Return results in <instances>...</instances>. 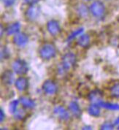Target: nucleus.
<instances>
[{
  "label": "nucleus",
  "instance_id": "f257e3e1",
  "mask_svg": "<svg viewBox=\"0 0 119 130\" xmlns=\"http://www.w3.org/2000/svg\"><path fill=\"white\" fill-rule=\"evenodd\" d=\"M76 61L77 58L75 53L70 52L64 54L61 59V65L59 67V72L61 73H64L69 71L76 64Z\"/></svg>",
  "mask_w": 119,
  "mask_h": 130
},
{
  "label": "nucleus",
  "instance_id": "f03ea898",
  "mask_svg": "<svg viewBox=\"0 0 119 130\" xmlns=\"http://www.w3.org/2000/svg\"><path fill=\"white\" fill-rule=\"evenodd\" d=\"M56 48L53 44L45 43L40 47L39 53L40 56L44 60H50L53 59L56 55Z\"/></svg>",
  "mask_w": 119,
  "mask_h": 130
},
{
  "label": "nucleus",
  "instance_id": "7ed1b4c3",
  "mask_svg": "<svg viewBox=\"0 0 119 130\" xmlns=\"http://www.w3.org/2000/svg\"><path fill=\"white\" fill-rule=\"evenodd\" d=\"M12 67L14 72L19 75H24L29 71L27 63L22 59H18L15 60L12 63Z\"/></svg>",
  "mask_w": 119,
  "mask_h": 130
},
{
  "label": "nucleus",
  "instance_id": "20e7f679",
  "mask_svg": "<svg viewBox=\"0 0 119 130\" xmlns=\"http://www.w3.org/2000/svg\"><path fill=\"white\" fill-rule=\"evenodd\" d=\"M89 10L92 15L96 18H99L101 17L105 12V7L100 1H95L90 5Z\"/></svg>",
  "mask_w": 119,
  "mask_h": 130
},
{
  "label": "nucleus",
  "instance_id": "39448f33",
  "mask_svg": "<svg viewBox=\"0 0 119 130\" xmlns=\"http://www.w3.org/2000/svg\"><path fill=\"white\" fill-rule=\"evenodd\" d=\"M40 15V7L36 5H30L26 12V16L29 21H35Z\"/></svg>",
  "mask_w": 119,
  "mask_h": 130
},
{
  "label": "nucleus",
  "instance_id": "423d86ee",
  "mask_svg": "<svg viewBox=\"0 0 119 130\" xmlns=\"http://www.w3.org/2000/svg\"><path fill=\"white\" fill-rule=\"evenodd\" d=\"M43 91L48 95H53L57 91V86L51 80H46L42 86Z\"/></svg>",
  "mask_w": 119,
  "mask_h": 130
},
{
  "label": "nucleus",
  "instance_id": "0eeeda50",
  "mask_svg": "<svg viewBox=\"0 0 119 130\" xmlns=\"http://www.w3.org/2000/svg\"><path fill=\"white\" fill-rule=\"evenodd\" d=\"M54 115L61 121H67L70 118V112H68L64 107L56 106L54 109Z\"/></svg>",
  "mask_w": 119,
  "mask_h": 130
},
{
  "label": "nucleus",
  "instance_id": "6e6552de",
  "mask_svg": "<svg viewBox=\"0 0 119 130\" xmlns=\"http://www.w3.org/2000/svg\"><path fill=\"white\" fill-rule=\"evenodd\" d=\"M29 41V37L25 33L18 32L17 34L14 35L13 37V42L15 45H18L19 47L25 46Z\"/></svg>",
  "mask_w": 119,
  "mask_h": 130
},
{
  "label": "nucleus",
  "instance_id": "1a4fd4ad",
  "mask_svg": "<svg viewBox=\"0 0 119 130\" xmlns=\"http://www.w3.org/2000/svg\"><path fill=\"white\" fill-rule=\"evenodd\" d=\"M47 30L52 36L58 35L61 32V27L59 22L55 20L49 21L47 24Z\"/></svg>",
  "mask_w": 119,
  "mask_h": 130
},
{
  "label": "nucleus",
  "instance_id": "9d476101",
  "mask_svg": "<svg viewBox=\"0 0 119 130\" xmlns=\"http://www.w3.org/2000/svg\"><path fill=\"white\" fill-rule=\"evenodd\" d=\"M102 93L99 90H93L92 91H91L89 94H88V99L89 100L94 104H99V102H101L102 101Z\"/></svg>",
  "mask_w": 119,
  "mask_h": 130
},
{
  "label": "nucleus",
  "instance_id": "9b49d317",
  "mask_svg": "<svg viewBox=\"0 0 119 130\" xmlns=\"http://www.w3.org/2000/svg\"><path fill=\"white\" fill-rule=\"evenodd\" d=\"M15 88L17 89L18 91L22 92V91H24L25 90L28 89L29 80L26 77H19L15 81Z\"/></svg>",
  "mask_w": 119,
  "mask_h": 130
},
{
  "label": "nucleus",
  "instance_id": "f8f14e48",
  "mask_svg": "<svg viewBox=\"0 0 119 130\" xmlns=\"http://www.w3.org/2000/svg\"><path fill=\"white\" fill-rule=\"evenodd\" d=\"M2 81L5 85H12L14 82V75L12 71L6 70L3 72L2 75Z\"/></svg>",
  "mask_w": 119,
  "mask_h": 130
},
{
  "label": "nucleus",
  "instance_id": "ddd939ff",
  "mask_svg": "<svg viewBox=\"0 0 119 130\" xmlns=\"http://www.w3.org/2000/svg\"><path fill=\"white\" fill-rule=\"evenodd\" d=\"M69 110L76 118H80L82 113L81 109L79 106V105L75 101H72L69 104Z\"/></svg>",
  "mask_w": 119,
  "mask_h": 130
},
{
  "label": "nucleus",
  "instance_id": "4468645a",
  "mask_svg": "<svg viewBox=\"0 0 119 130\" xmlns=\"http://www.w3.org/2000/svg\"><path fill=\"white\" fill-rule=\"evenodd\" d=\"M19 101L22 106L26 109H32L35 107V101L32 100L27 96H21Z\"/></svg>",
  "mask_w": 119,
  "mask_h": 130
},
{
  "label": "nucleus",
  "instance_id": "2eb2a0df",
  "mask_svg": "<svg viewBox=\"0 0 119 130\" xmlns=\"http://www.w3.org/2000/svg\"><path fill=\"white\" fill-rule=\"evenodd\" d=\"M21 29V24L18 22H15L13 24H10V26H8L6 28V34L8 36L10 35H15L19 32Z\"/></svg>",
  "mask_w": 119,
  "mask_h": 130
},
{
  "label": "nucleus",
  "instance_id": "dca6fc26",
  "mask_svg": "<svg viewBox=\"0 0 119 130\" xmlns=\"http://www.w3.org/2000/svg\"><path fill=\"white\" fill-rule=\"evenodd\" d=\"M88 112L90 116L93 117H98L100 116L101 110H100V106L97 104L92 103L91 105L88 107Z\"/></svg>",
  "mask_w": 119,
  "mask_h": 130
},
{
  "label": "nucleus",
  "instance_id": "f3484780",
  "mask_svg": "<svg viewBox=\"0 0 119 130\" xmlns=\"http://www.w3.org/2000/svg\"><path fill=\"white\" fill-rule=\"evenodd\" d=\"M77 45L82 47H89L90 45V37L87 34H83L80 36L77 40Z\"/></svg>",
  "mask_w": 119,
  "mask_h": 130
},
{
  "label": "nucleus",
  "instance_id": "a211bd4d",
  "mask_svg": "<svg viewBox=\"0 0 119 130\" xmlns=\"http://www.w3.org/2000/svg\"><path fill=\"white\" fill-rule=\"evenodd\" d=\"M100 107H102L107 110H119V105L118 104H113V103H110V102H104L101 101L98 104Z\"/></svg>",
  "mask_w": 119,
  "mask_h": 130
},
{
  "label": "nucleus",
  "instance_id": "6ab92c4d",
  "mask_svg": "<svg viewBox=\"0 0 119 130\" xmlns=\"http://www.w3.org/2000/svg\"><path fill=\"white\" fill-rule=\"evenodd\" d=\"M78 14L80 15V16L81 17H86L89 14V11H90L89 9H88V7H86V5H85L84 4H81L80 5L77 10Z\"/></svg>",
  "mask_w": 119,
  "mask_h": 130
},
{
  "label": "nucleus",
  "instance_id": "aec40b11",
  "mask_svg": "<svg viewBox=\"0 0 119 130\" xmlns=\"http://www.w3.org/2000/svg\"><path fill=\"white\" fill-rule=\"evenodd\" d=\"M110 94L115 98H119V82H115L110 89Z\"/></svg>",
  "mask_w": 119,
  "mask_h": 130
},
{
  "label": "nucleus",
  "instance_id": "412c9836",
  "mask_svg": "<svg viewBox=\"0 0 119 130\" xmlns=\"http://www.w3.org/2000/svg\"><path fill=\"white\" fill-rule=\"evenodd\" d=\"M19 102L20 101L18 100H15L12 101L10 103V105H9V111H10V112L11 114H14L15 112L17 111V108H18Z\"/></svg>",
  "mask_w": 119,
  "mask_h": 130
},
{
  "label": "nucleus",
  "instance_id": "4be33fe9",
  "mask_svg": "<svg viewBox=\"0 0 119 130\" xmlns=\"http://www.w3.org/2000/svg\"><path fill=\"white\" fill-rule=\"evenodd\" d=\"M83 28H79V29H77V30H75V31L72 32L71 34L69 35V37H68L67 40H72L73 39H75V37H77L78 35H81L83 34Z\"/></svg>",
  "mask_w": 119,
  "mask_h": 130
},
{
  "label": "nucleus",
  "instance_id": "5701e85b",
  "mask_svg": "<svg viewBox=\"0 0 119 130\" xmlns=\"http://www.w3.org/2000/svg\"><path fill=\"white\" fill-rule=\"evenodd\" d=\"M115 125L111 124L110 122H105L100 126V129L101 130H112L114 129Z\"/></svg>",
  "mask_w": 119,
  "mask_h": 130
},
{
  "label": "nucleus",
  "instance_id": "b1692460",
  "mask_svg": "<svg viewBox=\"0 0 119 130\" xmlns=\"http://www.w3.org/2000/svg\"><path fill=\"white\" fill-rule=\"evenodd\" d=\"M9 56H10V53L8 49L6 47H3L1 51V59H7Z\"/></svg>",
  "mask_w": 119,
  "mask_h": 130
},
{
  "label": "nucleus",
  "instance_id": "393cba45",
  "mask_svg": "<svg viewBox=\"0 0 119 130\" xmlns=\"http://www.w3.org/2000/svg\"><path fill=\"white\" fill-rule=\"evenodd\" d=\"M14 115H15V118L19 119V120H21L25 116V112L24 110H17L16 112H15Z\"/></svg>",
  "mask_w": 119,
  "mask_h": 130
},
{
  "label": "nucleus",
  "instance_id": "a878e982",
  "mask_svg": "<svg viewBox=\"0 0 119 130\" xmlns=\"http://www.w3.org/2000/svg\"><path fill=\"white\" fill-rule=\"evenodd\" d=\"M2 1L3 5L6 7L12 6L15 3V2H16V0H2Z\"/></svg>",
  "mask_w": 119,
  "mask_h": 130
},
{
  "label": "nucleus",
  "instance_id": "bb28decb",
  "mask_svg": "<svg viewBox=\"0 0 119 130\" xmlns=\"http://www.w3.org/2000/svg\"><path fill=\"white\" fill-rule=\"evenodd\" d=\"M40 0H24L25 3L27 4V5H34L37 4Z\"/></svg>",
  "mask_w": 119,
  "mask_h": 130
},
{
  "label": "nucleus",
  "instance_id": "cd10ccee",
  "mask_svg": "<svg viewBox=\"0 0 119 130\" xmlns=\"http://www.w3.org/2000/svg\"><path fill=\"white\" fill-rule=\"evenodd\" d=\"M5 118V114L3 112V110L1 109V110H0V122L2 123V122L4 121Z\"/></svg>",
  "mask_w": 119,
  "mask_h": 130
},
{
  "label": "nucleus",
  "instance_id": "c85d7f7f",
  "mask_svg": "<svg viewBox=\"0 0 119 130\" xmlns=\"http://www.w3.org/2000/svg\"><path fill=\"white\" fill-rule=\"evenodd\" d=\"M114 125L118 127V129H119V117L115 120V121H114Z\"/></svg>",
  "mask_w": 119,
  "mask_h": 130
},
{
  "label": "nucleus",
  "instance_id": "c756f323",
  "mask_svg": "<svg viewBox=\"0 0 119 130\" xmlns=\"http://www.w3.org/2000/svg\"><path fill=\"white\" fill-rule=\"evenodd\" d=\"M82 129H92V127L90 126H85L82 128Z\"/></svg>",
  "mask_w": 119,
  "mask_h": 130
},
{
  "label": "nucleus",
  "instance_id": "7c9ffc66",
  "mask_svg": "<svg viewBox=\"0 0 119 130\" xmlns=\"http://www.w3.org/2000/svg\"><path fill=\"white\" fill-rule=\"evenodd\" d=\"M2 31H3V28H2V26H1V37L2 36Z\"/></svg>",
  "mask_w": 119,
  "mask_h": 130
},
{
  "label": "nucleus",
  "instance_id": "2f4dec72",
  "mask_svg": "<svg viewBox=\"0 0 119 130\" xmlns=\"http://www.w3.org/2000/svg\"><path fill=\"white\" fill-rule=\"evenodd\" d=\"M85 1H90V0H85Z\"/></svg>",
  "mask_w": 119,
  "mask_h": 130
}]
</instances>
